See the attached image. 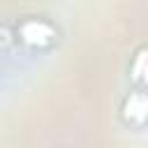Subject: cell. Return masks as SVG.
<instances>
[{
    "label": "cell",
    "mask_w": 148,
    "mask_h": 148,
    "mask_svg": "<svg viewBox=\"0 0 148 148\" xmlns=\"http://www.w3.org/2000/svg\"><path fill=\"white\" fill-rule=\"evenodd\" d=\"M16 35L28 46H46V44L53 42L56 30L51 28V23H46L42 18H28L16 28Z\"/></svg>",
    "instance_id": "6da1fadb"
},
{
    "label": "cell",
    "mask_w": 148,
    "mask_h": 148,
    "mask_svg": "<svg viewBox=\"0 0 148 148\" xmlns=\"http://www.w3.org/2000/svg\"><path fill=\"white\" fill-rule=\"evenodd\" d=\"M123 118H125V123H130L134 127L143 125V120H146V95L141 90L130 92V97L125 99V106H123Z\"/></svg>",
    "instance_id": "7a4b0ae2"
}]
</instances>
